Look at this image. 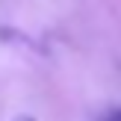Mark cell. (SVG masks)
I'll use <instances>...</instances> for the list:
<instances>
[{
    "mask_svg": "<svg viewBox=\"0 0 121 121\" xmlns=\"http://www.w3.org/2000/svg\"><path fill=\"white\" fill-rule=\"evenodd\" d=\"M104 121H121V109H112V112H109V115H106Z\"/></svg>",
    "mask_w": 121,
    "mask_h": 121,
    "instance_id": "1",
    "label": "cell"
},
{
    "mask_svg": "<svg viewBox=\"0 0 121 121\" xmlns=\"http://www.w3.org/2000/svg\"><path fill=\"white\" fill-rule=\"evenodd\" d=\"M21 121H33V118H21Z\"/></svg>",
    "mask_w": 121,
    "mask_h": 121,
    "instance_id": "2",
    "label": "cell"
}]
</instances>
